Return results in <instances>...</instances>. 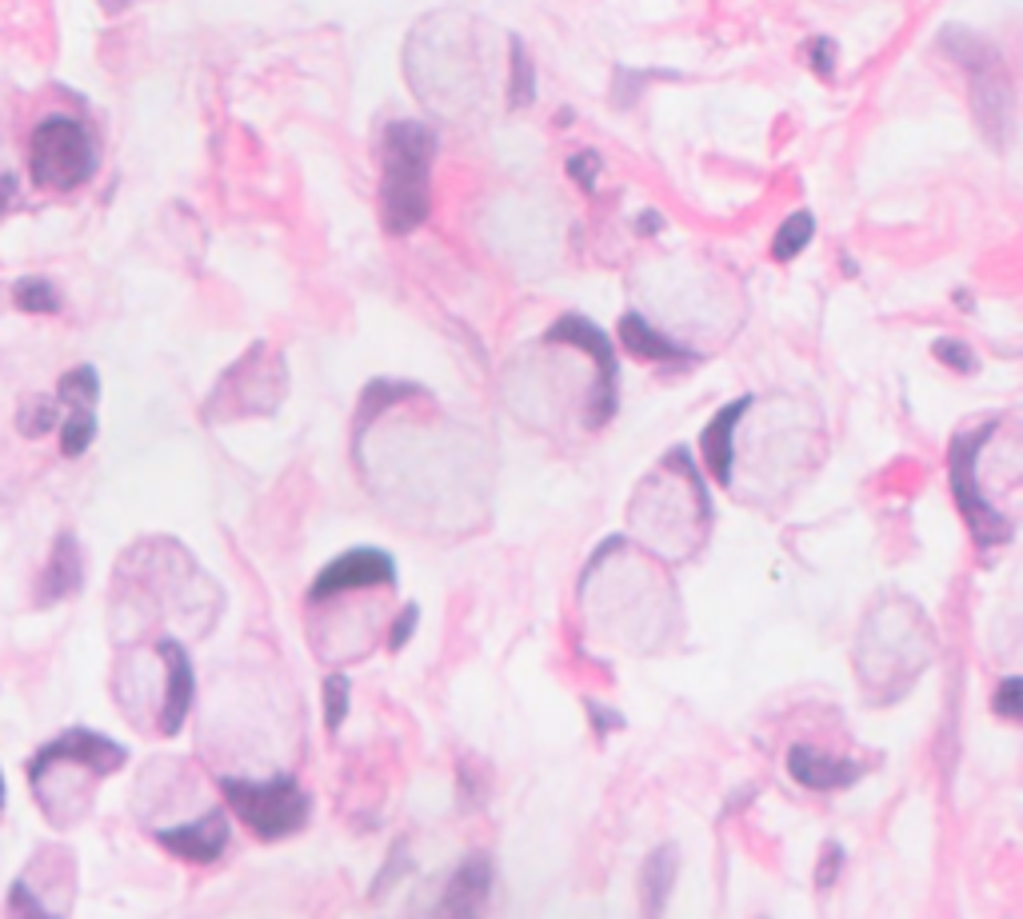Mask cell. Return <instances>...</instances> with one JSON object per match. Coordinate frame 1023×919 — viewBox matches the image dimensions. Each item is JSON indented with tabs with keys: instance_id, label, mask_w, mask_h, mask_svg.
Listing matches in <instances>:
<instances>
[{
	"instance_id": "obj_1",
	"label": "cell",
	"mask_w": 1023,
	"mask_h": 919,
	"mask_svg": "<svg viewBox=\"0 0 1023 919\" xmlns=\"http://www.w3.org/2000/svg\"><path fill=\"white\" fill-rule=\"evenodd\" d=\"M436 133L420 121H392L380 136V225L409 236L428 220Z\"/></svg>"
},
{
	"instance_id": "obj_2",
	"label": "cell",
	"mask_w": 1023,
	"mask_h": 919,
	"mask_svg": "<svg viewBox=\"0 0 1023 919\" xmlns=\"http://www.w3.org/2000/svg\"><path fill=\"white\" fill-rule=\"evenodd\" d=\"M940 49L968 72V96H972L975 124H980L983 141L992 144L995 153H1003L1015 133V84L1000 49L975 37L972 29H960V24H948L940 32Z\"/></svg>"
},
{
	"instance_id": "obj_3",
	"label": "cell",
	"mask_w": 1023,
	"mask_h": 919,
	"mask_svg": "<svg viewBox=\"0 0 1023 919\" xmlns=\"http://www.w3.org/2000/svg\"><path fill=\"white\" fill-rule=\"evenodd\" d=\"M29 168L32 180L52 193H72L93 180L96 173V144L76 116H44L32 128L29 141Z\"/></svg>"
},
{
	"instance_id": "obj_4",
	"label": "cell",
	"mask_w": 1023,
	"mask_h": 919,
	"mask_svg": "<svg viewBox=\"0 0 1023 919\" xmlns=\"http://www.w3.org/2000/svg\"><path fill=\"white\" fill-rule=\"evenodd\" d=\"M228 807L245 819V827L256 839H285L308 824L312 799L292 776H277L268 784H252V779H220Z\"/></svg>"
},
{
	"instance_id": "obj_5",
	"label": "cell",
	"mask_w": 1023,
	"mask_h": 919,
	"mask_svg": "<svg viewBox=\"0 0 1023 919\" xmlns=\"http://www.w3.org/2000/svg\"><path fill=\"white\" fill-rule=\"evenodd\" d=\"M992 432H995V420L992 424H980V428H972V432H960V436L952 440V452H948L955 508H960V516L968 520V528H972L980 548H1000V544L1012 540V520L983 496L980 476H975V460H980L983 444L992 440Z\"/></svg>"
},
{
	"instance_id": "obj_6",
	"label": "cell",
	"mask_w": 1023,
	"mask_h": 919,
	"mask_svg": "<svg viewBox=\"0 0 1023 919\" xmlns=\"http://www.w3.org/2000/svg\"><path fill=\"white\" fill-rule=\"evenodd\" d=\"M544 340H548V344L580 348V352L592 357L596 384H592V409H588V428H604L608 420L616 416V380H620V364H616L608 332L583 317H560L548 332H544Z\"/></svg>"
},
{
	"instance_id": "obj_7",
	"label": "cell",
	"mask_w": 1023,
	"mask_h": 919,
	"mask_svg": "<svg viewBox=\"0 0 1023 919\" xmlns=\"http://www.w3.org/2000/svg\"><path fill=\"white\" fill-rule=\"evenodd\" d=\"M380 584H389V588L396 584V564H392L389 551L352 548L332 564H324V572L308 588V600L320 603L332 600L337 592H360V588H380Z\"/></svg>"
},
{
	"instance_id": "obj_8",
	"label": "cell",
	"mask_w": 1023,
	"mask_h": 919,
	"mask_svg": "<svg viewBox=\"0 0 1023 919\" xmlns=\"http://www.w3.org/2000/svg\"><path fill=\"white\" fill-rule=\"evenodd\" d=\"M124 760H128V752H124L121 744H113L108 735L89 732V727H72V732L56 735L52 744H44L41 752L32 756L29 767L72 764V767H89L93 776H113V772L124 767Z\"/></svg>"
},
{
	"instance_id": "obj_9",
	"label": "cell",
	"mask_w": 1023,
	"mask_h": 919,
	"mask_svg": "<svg viewBox=\"0 0 1023 919\" xmlns=\"http://www.w3.org/2000/svg\"><path fill=\"white\" fill-rule=\"evenodd\" d=\"M156 844L173 851L176 859H188V864H213V859H220L228 848V816L225 812H208V816H200L196 824L161 827V832H156Z\"/></svg>"
},
{
	"instance_id": "obj_10",
	"label": "cell",
	"mask_w": 1023,
	"mask_h": 919,
	"mask_svg": "<svg viewBox=\"0 0 1023 919\" xmlns=\"http://www.w3.org/2000/svg\"><path fill=\"white\" fill-rule=\"evenodd\" d=\"M788 776L808 792H844L864 776V767L856 760L828 756V752H816L808 744H796L788 752Z\"/></svg>"
},
{
	"instance_id": "obj_11",
	"label": "cell",
	"mask_w": 1023,
	"mask_h": 919,
	"mask_svg": "<svg viewBox=\"0 0 1023 919\" xmlns=\"http://www.w3.org/2000/svg\"><path fill=\"white\" fill-rule=\"evenodd\" d=\"M161 655H164V668H168V692H164V708H161V732L176 735L180 727H185L188 708H193L196 675H193V660H188L185 643L161 640Z\"/></svg>"
},
{
	"instance_id": "obj_12",
	"label": "cell",
	"mask_w": 1023,
	"mask_h": 919,
	"mask_svg": "<svg viewBox=\"0 0 1023 919\" xmlns=\"http://www.w3.org/2000/svg\"><path fill=\"white\" fill-rule=\"evenodd\" d=\"M492 899V859L484 851H472L461 868L452 871L448 888L441 896L444 916H476Z\"/></svg>"
},
{
	"instance_id": "obj_13",
	"label": "cell",
	"mask_w": 1023,
	"mask_h": 919,
	"mask_svg": "<svg viewBox=\"0 0 1023 919\" xmlns=\"http://www.w3.org/2000/svg\"><path fill=\"white\" fill-rule=\"evenodd\" d=\"M84 584V556H81V544H76V536L72 531H61L56 536V544H52L49 551V564H44V576H41V588H37V603H61L69 600V596L81 592Z\"/></svg>"
},
{
	"instance_id": "obj_14",
	"label": "cell",
	"mask_w": 1023,
	"mask_h": 919,
	"mask_svg": "<svg viewBox=\"0 0 1023 919\" xmlns=\"http://www.w3.org/2000/svg\"><path fill=\"white\" fill-rule=\"evenodd\" d=\"M747 404H752V396H740L732 404H724L716 416L707 420V428L700 432V452H704V464L716 484H732V456H736L732 436H736V424L744 420Z\"/></svg>"
},
{
	"instance_id": "obj_15",
	"label": "cell",
	"mask_w": 1023,
	"mask_h": 919,
	"mask_svg": "<svg viewBox=\"0 0 1023 919\" xmlns=\"http://www.w3.org/2000/svg\"><path fill=\"white\" fill-rule=\"evenodd\" d=\"M620 340H624V348L632 352L636 360H648V364H675L680 368V364H696L700 360V352L684 348L680 340L664 337V332H655L640 312L620 317Z\"/></svg>"
},
{
	"instance_id": "obj_16",
	"label": "cell",
	"mask_w": 1023,
	"mask_h": 919,
	"mask_svg": "<svg viewBox=\"0 0 1023 919\" xmlns=\"http://www.w3.org/2000/svg\"><path fill=\"white\" fill-rule=\"evenodd\" d=\"M675 868H680V856H675V848H655L652 856L644 859V868H640V896H644V911L648 916H660L668 903V896H672V884H675Z\"/></svg>"
},
{
	"instance_id": "obj_17",
	"label": "cell",
	"mask_w": 1023,
	"mask_h": 919,
	"mask_svg": "<svg viewBox=\"0 0 1023 919\" xmlns=\"http://www.w3.org/2000/svg\"><path fill=\"white\" fill-rule=\"evenodd\" d=\"M536 101V64L520 37L508 44V109H528Z\"/></svg>"
},
{
	"instance_id": "obj_18",
	"label": "cell",
	"mask_w": 1023,
	"mask_h": 919,
	"mask_svg": "<svg viewBox=\"0 0 1023 919\" xmlns=\"http://www.w3.org/2000/svg\"><path fill=\"white\" fill-rule=\"evenodd\" d=\"M96 400H101V376H96V368H89V364L69 368L61 376V384H56V404H61L64 412H76V409L96 412Z\"/></svg>"
},
{
	"instance_id": "obj_19",
	"label": "cell",
	"mask_w": 1023,
	"mask_h": 919,
	"mask_svg": "<svg viewBox=\"0 0 1023 919\" xmlns=\"http://www.w3.org/2000/svg\"><path fill=\"white\" fill-rule=\"evenodd\" d=\"M812 236H816V216H812L808 208H799V213H792L788 220L776 228V236H772V260H779V265L796 260V256L812 245Z\"/></svg>"
},
{
	"instance_id": "obj_20",
	"label": "cell",
	"mask_w": 1023,
	"mask_h": 919,
	"mask_svg": "<svg viewBox=\"0 0 1023 919\" xmlns=\"http://www.w3.org/2000/svg\"><path fill=\"white\" fill-rule=\"evenodd\" d=\"M409 396H420L416 384H392V380H376V384H369L364 389V396H360V416H356V440L364 436V428L372 424V416H376L380 409H392L396 400H409Z\"/></svg>"
},
{
	"instance_id": "obj_21",
	"label": "cell",
	"mask_w": 1023,
	"mask_h": 919,
	"mask_svg": "<svg viewBox=\"0 0 1023 919\" xmlns=\"http://www.w3.org/2000/svg\"><path fill=\"white\" fill-rule=\"evenodd\" d=\"M61 424V404H56V396H29L21 404V412H17V428L24 432V436H44L49 428H56Z\"/></svg>"
},
{
	"instance_id": "obj_22",
	"label": "cell",
	"mask_w": 1023,
	"mask_h": 919,
	"mask_svg": "<svg viewBox=\"0 0 1023 919\" xmlns=\"http://www.w3.org/2000/svg\"><path fill=\"white\" fill-rule=\"evenodd\" d=\"M12 300H17V308H24V312H37V317H44V312H56V308H61L56 288H52L44 276H21V280H17V288H12Z\"/></svg>"
},
{
	"instance_id": "obj_23",
	"label": "cell",
	"mask_w": 1023,
	"mask_h": 919,
	"mask_svg": "<svg viewBox=\"0 0 1023 919\" xmlns=\"http://www.w3.org/2000/svg\"><path fill=\"white\" fill-rule=\"evenodd\" d=\"M93 436H96V412L93 409L69 412V416H64V424H61V452L69 460L84 456V452H89V444H93Z\"/></svg>"
},
{
	"instance_id": "obj_24",
	"label": "cell",
	"mask_w": 1023,
	"mask_h": 919,
	"mask_svg": "<svg viewBox=\"0 0 1023 919\" xmlns=\"http://www.w3.org/2000/svg\"><path fill=\"white\" fill-rule=\"evenodd\" d=\"M349 700H352V684L349 675H328L324 680V724L328 732H340L344 715H349Z\"/></svg>"
},
{
	"instance_id": "obj_25",
	"label": "cell",
	"mask_w": 1023,
	"mask_h": 919,
	"mask_svg": "<svg viewBox=\"0 0 1023 919\" xmlns=\"http://www.w3.org/2000/svg\"><path fill=\"white\" fill-rule=\"evenodd\" d=\"M668 76H675V72H632V69H616V84H612V96L620 109H632L636 96L648 89V81H668Z\"/></svg>"
},
{
	"instance_id": "obj_26",
	"label": "cell",
	"mask_w": 1023,
	"mask_h": 919,
	"mask_svg": "<svg viewBox=\"0 0 1023 919\" xmlns=\"http://www.w3.org/2000/svg\"><path fill=\"white\" fill-rule=\"evenodd\" d=\"M931 352H936V360H940V364L952 368V372H975V368H980V360H975L972 348L963 344V340H955V337L936 340V348H931Z\"/></svg>"
},
{
	"instance_id": "obj_27",
	"label": "cell",
	"mask_w": 1023,
	"mask_h": 919,
	"mask_svg": "<svg viewBox=\"0 0 1023 919\" xmlns=\"http://www.w3.org/2000/svg\"><path fill=\"white\" fill-rule=\"evenodd\" d=\"M992 712L1003 720H1020L1023 715V680L1020 675H1008L992 695Z\"/></svg>"
},
{
	"instance_id": "obj_28",
	"label": "cell",
	"mask_w": 1023,
	"mask_h": 919,
	"mask_svg": "<svg viewBox=\"0 0 1023 919\" xmlns=\"http://www.w3.org/2000/svg\"><path fill=\"white\" fill-rule=\"evenodd\" d=\"M568 176L580 184L583 193H596V180H600V153L583 148V153L568 156Z\"/></svg>"
},
{
	"instance_id": "obj_29",
	"label": "cell",
	"mask_w": 1023,
	"mask_h": 919,
	"mask_svg": "<svg viewBox=\"0 0 1023 919\" xmlns=\"http://www.w3.org/2000/svg\"><path fill=\"white\" fill-rule=\"evenodd\" d=\"M808 61H812V69H816V76L831 81V72H836V44H831L828 37H816V41L808 44Z\"/></svg>"
},
{
	"instance_id": "obj_30",
	"label": "cell",
	"mask_w": 1023,
	"mask_h": 919,
	"mask_svg": "<svg viewBox=\"0 0 1023 919\" xmlns=\"http://www.w3.org/2000/svg\"><path fill=\"white\" fill-rule=\"evenodd\" d=\"M839 864H844V848L839 844H824V856H819V871H816V888H831L839 876Z\"/></svg>"
},
{
	"instance_id": "obj_31",
	"label": "cell",
	"mask_w": 1023,
	"mask_h": 919,
	"mask_svg": "<svg viewBox=\"0 0 1023 919\" xmlns=\"http://www.w3.org/2000/svg\"><path fill=\"white\" fill-rule=\"evenodd\" d=\"M416 623H420V608H416V603H409V608L400 612V620L392 623V636H389V648H392V652H400V648H404V643L412 640V632H416Z\"/></svg>"
},
{
	"instance_id": "obj_32",
	"label": "cell",
	"mask_w": 1023,
	"mask_h": 919,
	"mask_svg": "<svg viewBox=\"0 0 1023 919\" xmlns=\"http://www.w3.org/2000/svg\"><path fill=\"white\" fill-rule=\"evenodd\" d=\"M409 868H412V864H409V851H404V839H400L396 848H392V864L376 876V888H372V896H380V891H389V888H392V879H396L400 871H409Z\"/></svg>"
},
{
	"instance_id": "obj_33",
	"label": "cell",
	"mask_w": 1023,
	"mask_h": 919,
	"mask_svg": "<svg viewBox=\"0 0 1023 919\" xmlns=\"http://www.w3.org/2000/svg\"><path fill=\"white\" fill-rule=\"evenodd\" d=\"M588 715H592L596 735H608V732H620V727H624V715H620V712H604V708L596 704V700H588Z\"/></svg>"
},
{
	"instance_id": "obj_34",
	"label": "cell",
	"mask_w": 1023,
	"mask_h": 919,
	"mask_svg": "<svg viewBox=\"0 0 1023 919\" xmlns=\"http://www.w3.org/2000/svg\"><path fill=\"white\" fill-rule=\"evenodd\" d=\"M12 200H17V176H12V173H0V216L9 213Z\"/></svg>"
},
{
	"instance_id": "obj_35",
	"label": "cell",
	"mask_w": 1023,
	"mask_h": 919,
	"mask_svg": "<svg viewBox=\"0 0 1023 919\" xmlns=\"http://www.w3.org/2000/svg\"><path fill=\"white\" fill-rule=\"evenodd\" d=\"M636 228H640L644 236H655L660 228H664V220H660L655 213H644V216H636Z\"/></svg>"
},
{
	"instance_id": "obj_36",
	"label": "cell",
	"mask_w": 1023,
	"mask_h": 919,
	"mask_svg": "<svg viewBox=\"0 0 1023 919\" xmlns=\"http://www.w3.org/2000/svg\"><path fill=\"white\" fill-rule=\"evenodd\" d=\"M136 0H101V9L108 12V17H116V12H124V9H133Z\"/></svg>"
},
{
	"instance_id": "obj_37",
	"label": "cell",
	"mask_w": 1023,
	"mask_h": 919,
	"mask_svg": "<svg viewBox=\"0 0 1023 919\" xmlns=\"http://www.w3.org/2000/svg\"><path fill=\"white\" fill-rule=\"evenodd\" d=\"M0 807H4V776H0Z\"/></svg>"
}]
</instances>
